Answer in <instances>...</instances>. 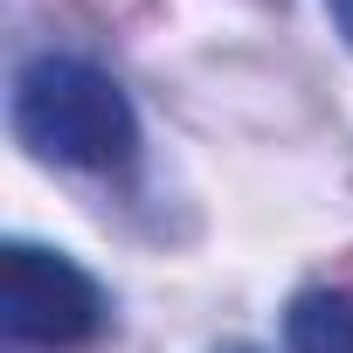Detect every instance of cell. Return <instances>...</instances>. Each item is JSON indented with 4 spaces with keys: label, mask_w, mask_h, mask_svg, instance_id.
<instances>
[{
    "label": "cell",
    "mask_w": 353,
    "mask_h": 353,
    "mask_svg": "<svg viewBox=\"0 0 353 353\" xmlns=\"http://www.w3.org/2000/svg\"><path fill=\"white\" fill-rule=\"evenodd\" d=\"M111 305L97 277L42 243H8L0 250V339L14 353H77L104 332Z\"/></svg>",
    "instance_id": "2"
},
{
    "label": "cell",
    "mask_w": 353,
    "mask_h": 353,
    "mask_svg": "<svg viewBox=\"0 0 353 353\" xmlns=\"http://www.w3.org/2000/svg\"><path fill=\"white\" fill-rule=\"evenodd\" d=\"M325 8H332V28H339L346 49H353V0H325Z\"/></svg>",
    "instance_id": "4"
},
{
    "label": "cell",
    "mask_w": 353,
    "mask_h": 353,
    "mask_svg": "<svg viewBox=\"0 0 353 353\" xmlns=\"http://www.w3.org/2000/svg\"><path fill=\"white\" fill-rule=\"evenodd\" d=\"M14 139L42 166L70 173H125L139 159V111L111 70L83 56H35L14 77Z\"/></svg>",
    "instance_id": "1"
},
{
    "label": "cell",
    "mask_w": 353,
    "mask_h": 353,
    "mask_svg": "<svg viewBox=\"0 0 353 353\" xmlns=\"http://www.w3.org/2000/svg\"><path fill=\"white\" fill-rule=\"evenodd\" d=\"M284 346L291 353H353V298L332 284H312L284 312Z\"/></svg>",
    "instance_id": "3"
}]
</instances>
